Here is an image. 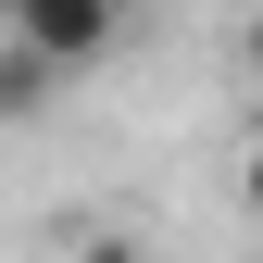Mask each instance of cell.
Wrapping results in <instances>:
<instances>
[{"instance_id":"1","label":"cell","mask_w":263,"mask_h":263,"mask_svg":"<svg viewBox=\"0 0 263 263\" xmlns=\"http://www.w3.org/2000/svg\"><path fill=\"white\" fill-rule=\"evenodd\" d=\"M13 50L76 76V63H113L125 50V0H13Z\"/></svg>"},{"instance_id":"2","label":"cell","mask_w":263,"mask_h":263,"mask_svg":"<svg viewBox=\"0 0 263 263\" xmlns=\"http://www.w3.org/2000/svg\"><path fill=\"white\" fill-rule=\"evenodd\" d=\"M50 63H25V50H0V125H25V113H50Z\"/></svg>"},{"instance_id":"3","label":"cell","mask_w":263,"mask_h":263,"mask_svg":"<svg viewBox=\"0 0 263 263\" xmlns=\"http://www.w3.org/2000/svg\"><path fill=\"white\" fill-rule=\"evenodd\" d=\"M76 263H151V238H125V226H101V238H76Z\"/></svg>"},{"instance_id":"4","label":"cell","mask_w":263,"mask_h":263,"mask_svg":"<svg viewBox=\"0 0 263 263\" xmlns=\"http://www.w3.org/2000/svg\"><path fill=\"white\" fill-rule=\"evenodd\" d=\"M238 201H251V213H263V138H251V163H238Z\"/></svg>"},{"instance_id":"5","label":"cell","mask_w":263,"mask_h":263,"mask_svg":"<svg viewBox=\"0 0 263 263\" xmlns=\"http://www.w3.org/2000/svg\"><path fill=\"white\" fill-rule=\"evenodd\" d=\"M238 63H251V76H263V13H251V25H238Z\"/></svg>"}]
</instances>
